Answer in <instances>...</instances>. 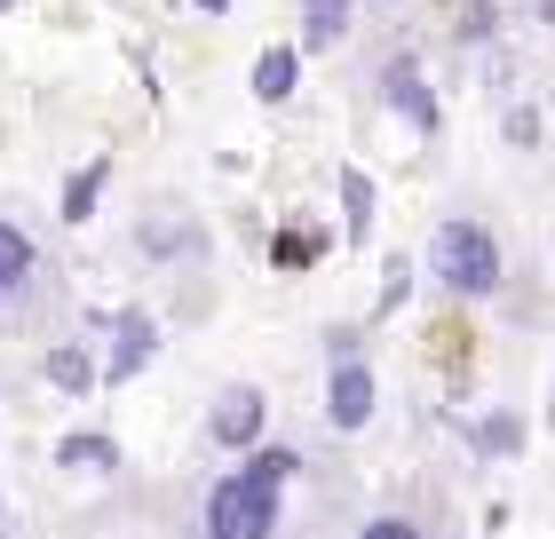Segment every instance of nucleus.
I'll return each mask as SVG.
<instances>
[{"mask_svg": "<svg viewBox=\"0 0 555 539\" xmlns=\"http://www.w3.org/2000/svg\"><path fill=\"white\" fill-rule=\"evenodd\" d=\"M301 469L294 445H255L238 469H222L198 500V531L207 539H278V500Z\"/></svg>", "mask_w": 555, "mask_h": 539, "instance_id": "nucleus-1", "label": "nucleus"}, {"mask_svg": "<svg viewBox=\"0 0 555 539\" xmlns=\"http://www.w3.org/2000/svg\"><path fill=\"white\" fill-rule=\"evenodd\" d=\"M428 278L452 286V294H468V301L500 294V239L485 222H468V215H444L437 239H428Z\"/></svg>", "mask_w": 555, "mask_h": 539, "instance_id": "nucleus-2", "label": "nucleus"}, {"mask_svg": "<svg viewBox=\"0 0 555 539\" xmlns=\"http://www.w3.org/2000/svg\"><path fill=\"white\" fill-rule=\"evenodd\" d=\"M262 428H270V397L255 389V381H231V389L207 405V436H215V452H255V445H262Z\"/></svg>", "mask_w": 555, "mask_h": 539, "instance_id": "nucleus-3", "label": "nucleus"}, {"mask_svg": "<svg viewBox=\"0 0 555 539\" xmlns=\"http://www.w3.org/2000/svg\"><path fill=\"white\" fill-rule=\"evenodd\" d=\"M112 357H104V381H112V389H128V381L151 365V357H159V318H151V310H112Z\"/></svg>", "mask_w": 555, "mask_h": 539, "instance_id": "nucleus-4", "label": "nucleus"}, {"mask_svg": "<svg viewBox=\"0 0 555 539\" xmlns=\"http://www.w3.org/2000/svg\"><path fill=\"white\" fill-rule=\"evenodd\" d=\"M373 405H382V389H373V365H365V357L334 365V381H325V428H334V436H358V428L373 421Z\"/></svg>", "mask_w": 555, "mask_h": 539, "instance_id": "nucleus-5", "label": "nucleus"}, {"mask_svg": "<svg viewBox=\"0 0 555 539\" xmlns=\"http://www.w3.org/2000/svg\"><path fill=\"white\" fill-rule=\"evenodd\" d=\"M382 104L405 119L413 136H437V95H428V80H421L413 56H389V64H382Z\"/></svg>", "mask_w": 555, "mask_h": 539, "instance_id": "nucleus-6", "label": "nucleus"}, {"mask_svg": "<svg viewBox=\"0 0 555 539\" xmlns=\"http://www.w3.org/2000/svg\"><path fill=\"white\" fill-rule=\"evenodd\" d=\"M40 373H48V389H64V397H88L95 381H104V357H95L88 342H48Z\"/></svg>", "mask_w": 555, "mask_h": 539, "instance_id": "nucleus-7", "label": "nucleus"}, {"mask_svg": "<svg viewBox=\"0 0 555 539\" xmlns=\"http://www.w3.org/2000/svg\"><path fill=\"white\" fill-rule=\"evenodd\" d=\"M104 183H112V159H88V167H72L64 175V191H56V222H95V207H104Z\"/></svg>", "mask_w": 555, "mask_h": 539, "instance_id": "nucleus-8", "label": "nucleus"}, {"mask_svg": "<svg viewBox=\"0 0 555 539\" xmlns=\"http://www.w3.org/2000/svg\"><path fill=\"white\" fill-rule=\"evenodd\" d=\"M349 16H358V0H301V56H325V48L349 40Z\"/></svg>", "mask_w": 555, "mask_h": 539, "instance_id": "nucleus-9", "label": "nucleus"}, {"mask_svg": "<svg viewBox=\"0 0 555 539\" xmlns=\"http://www.w3.org/2000/svg\"><path fill=\"white\" fill-rule=\"evenodd\" d=\"M56 469H72V476H119V445L104 428H72V436H56Z\"/></svg>", "mask_w": 555, "mask_h": 539, "instance_id": "nucleus-10", "label": "nucleus"}, {"mask_svg": "<svg viewBox=\"0 0 555 539\" xmlns=\"http://www.w3.org/2000/svg\"><path fill=\"white\" fill-rule=\"evenodd\" d=\"M341 246H365L373 239V175L365 167H341Z\"/></svg>", "mask_w": 555, "mask_h": 539, "instance_id": "nucleus-11", "label": "nucleus"}, {"mask_svg": "<svg viewBox=\"0 0 555 539\" xmlns=\"http://www.w3.org/2000/svg\"><path fill=\"white\" fill-rule=\"evenodd\" d=\"M301 88V48H262L255 56V104H286Z\"/></svg>", "mask_w": 555, "mask_h": 539, "instance_id": "nucleus-12", "label": "nucleus"}, {"mask_svg": "<svg viewBox=\"0 0 555 539\" xmlns=\"http://www.w3.org/2000/svg\"><path fill=\"white\" fill-rule=\"evenodd\" d=\"M468 452H476V460H516V452H524V413H508V405L485 413V421L468 428Z\"/></svg>", "mask_w": 555, "mask_h": 539, "instance_id": "nucleus-13", "label": "nucleus"}, {"mask_svg": "<svg viewBox=\"0 0 555 539\" xmlns=\"http://www.w3.org/2000/svg\"><path fill=\"white\" fill-rule=\"evenodd\" d=\"M33 270H40V246L24 239V222H9V215H0V301H9V294H16Z\"/></svg>", "mask_w": 555, "mask_h": 539, "instance_id": "nucleus-14", "label": "nucleus"}, {"mask_svg": "<svg viewBox=\"0 0 555 539\" xmlns=\"http://www.w3.org/2000/svg\"><path fill=\"white\" fill-rule=\"evenodd\" d=\"M325 246H334V230H318V222H294V230H278V239H270V262H278V270H310Z\"/></svg>", "mask_w": 555, "mask_h": 539, "instance_id": "nucleus-15", "label": "nucleus"}, {"mask_svg": "<svg viewBox=\"0 0 555 539\" xmlns=\"http://www.w3.org/2000/svg\"><path fill=\"white\" fill-rule=\"evenodd\" d=\"M135 246H143V254H183V246H198V230L175 222V215H151V222L135 230Z\"/></svg>", "mask_w": 555, "mask_h": 539, "instance_id": "nucleus-16", "label": "nucleus"}, {"mask_svg": "<svg viewBox=\"0 0 555 539\" xmlns=\"http://www.w3.org/2000/svg\"><path fill=\"white\" fill-rule=\"evenodd\" d=\"M500 136H508V151H540V136H547L540 104H508V119H500Z\"/></svg>", "mask_w": 555, "mask_h": 539, "instance_id": "nucleus-17", "label": "nucleus"}, {"mask_svg": "<svg viewBox=\"0 0 555 539\" xmlns=\"http://www.w3.org/2000/svg\"><path fill=\"white\" fill-rule=\"evenodd\" d=\"M382 278H389V286H382V301H373V318H389L397 301H405V286H413V262H405V254H389V262H382Z\"/></svg>", "mask_w": 555, "mask_h": 539, "instance_id": "nucleus-18", "label": "nucleus"}, {"mask_svg": "<svg viewBox=\"0 0 555 539\" xmlns=\"http://www.w3.org/2000/svg\"><path fill=\"white\" fill-rule=\"evenodd\" d=\"M492 0H468V9H461V40H492Z\"/></svg>", "mask_w": 555, "mask_h": 539, "instance_id": "nucleus-19", "label": "nucleus"}, {"mask_svg": "<svg viewBox=\"0 0 555 539\" xmlns=\"http://www.w3.org/2000/svg\"><path fill=\"white\" fill-rule=\"evenodd\" d=\"M358 539H421V524H413V516H373Z\"/></svg>", "mask_w": 555, "mask_h": 539, "instance_id": "nucleus-20", "label": "nucleus"}, {"mask_svg": "<svg viewBox=\"0 0 555 539\" xmlns=\"http://www.w3.org/2000/svg\"><path fill=\"white\" fill-rule=\"evenodd\" d=\"M325 357H334V365H349V357H358V333L334 325V333H325Z\"/></svg>", "mask_w": 555, "mask_h": 539, "instance_id": "nucleus-21", "label": "nucleus"}, {"mask_svg": "<svg viewBox=\"0 0 555 539\" xmlns=\"http://www.w3.org/2000/svg\"><path fill=\"white\" fill-rule=\"evenodd\" d=\"M191 9H198V16H231L238 0H191Z\"/></svg>", "mask_w": 555, "mask_h": 539, "instance_id": "nucleus-22", "label": "nucleus"}, {"mask_svg": "<svg viewBox=\"0 0 555 539\" xmlns=\"http://www.w3.org/2000/svg\"><path fill=\"white\" fill-rule=\"evenodd\" d=\"M532 16L547 24V33H555V0H532Z\"/></svg>", "mask_w": 555, "mask_h": 539, "instance_id": "nucleus-23", "label": "nucleus"}, {"mask_svg": "<svg viewBox=\"0 0 555 539\" xmlns=\"http://www.w3.org/2000/svg\"><path fill=\"white\" fill-rule=\"evenodd\" d=\"M0 539H9V500H0Z\"/></svg>", "mask_w": 555, "mask_h": 539, "instance_id": "nucleus-24", "label": "nucleus"}, {"mask_svg": "<svg viewBox=\"0 0 555 539\" xmlns=\"http://www.w3.org/2000/svg\"><path fill=\"white\" fill-rule=\"evenodd\" d=\"M547 428H555V405H547Z\"/></svg>", "mask_w": 555, "mask_h": 539, "instance_id": "nucleus-25", "label": "nucleus"}, {"mask_svg": "<svg viewBox=\"0 0 555 539\" xmlns=\"http://www.w3.org/2000/svg\"><path fill=\"white\" fill-rule=\"evenodd\" d=\"M0 16H9V0H0Z\"/></svg>", "mask_w": 555, "mask_h": 539, "instance_id": "nucleus-26", "label": "nucleus"}, {"mask_svg": "<svg viewBox=\"0 0 555 539\" xmlns=\"http://www.w3.org/2000/svg\"><path fill=\"white\" fill-rule=\"evenodd\" d=\"M119 539H128V531H119Z\"/></svg>", "mask_w": 555, "mask_h": 539, "instance_id": "nucleus-27", "label": "nucleus"}]
</instances>
